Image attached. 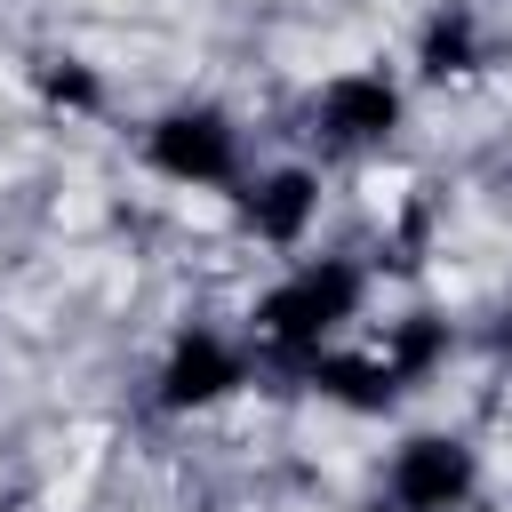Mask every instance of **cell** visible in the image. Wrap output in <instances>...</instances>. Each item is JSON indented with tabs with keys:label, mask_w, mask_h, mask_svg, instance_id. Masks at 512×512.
<instances>
[{
	"label": "cell",
	"mask_w": 512,
	"mask_h": 512,
	"mask_svg": "<svg viewBox=\"0 0 512 512\" xmlns=\"http://www.w3.org/2000/svg\"><path fill=\"white\" fill-rule=\"evenodd\" d=\"M368 304H376V264L368 256H352V248H304V256H288L248 296L240 328H248L264 376L304 384L312 360H328L336 344H352L368 328Z\"/></svg>",
	"instance_id": "obj_1"
},
{
	"label": "cell",
	"mask_w": 512,
	"mask_h": 512,
	"mask_svg": "<svg viewBox=\"0 0 512 512\" xmlns=\"http://www.w3.org/2000/svg\"><path fill=\"white\" fill-rule=\"evenodd\" d=\"M456 344L464 336H456V320L440 304H408V312L360 328L352 344H336L328 360H312L304 392L328 400V408H344V416H400L416 392H432L448 376Z\"/></svg>",
	"instance_id": "obj_2"
},
{
	"label": "cell",
	"mask_w": 512,
	"mask_h": 512,
	"mask_svg": "<svg viewBox=\"0 0 512 512\" xmlns=\"http://www.w3.org/2000/svg\"><path fill=\"white\" fill-rule=\"evenodd\" d=\"M408 120H416V80L400 64H384V56L320 72L304 88V112H296V128H304L320 168L328 160H384L408 136Z\"/></svg>",
	"instance_id": "obj_3"
},
{
	"label": "cell",
	"mask_w": 512,
	"mask_h": 512,
	"mask_svg": "<svg viewBox=\"0 0 512 512\" xmlns=\"http://www.w3.org/2000/svg\"><path fill=\"white\" fill-rule=\"evenodd\" d=\"M136 168L168 192H200V200H232V184L256 168L248 152V120L216 96H168L160 112H144L136 128Z\"/></svg>",
	"instance_id": "obj_4"
},
{
	"label": "cell",
	"mask_w": 512,
	"mask_h": 512,
	"mask_svg": "<svg viewBox=\"0 0 512 512\" xmlns=\"http://www.w3.org/2000/svg\"><path fill=\"white\" fill-rule=\"evenodd\" d=\"M248 384H264V360L248 344V328H224V320H176L144 368V400L152 416L168 424H192V416H216L232 408Z\"/></svg>",
	"instance_id": "obj_5"
},
{
	"label": "cell",
	"mask_w": 512,
	"mask_h": 512,
	"mask_svg": "<svg viewBox=\"0 0 512 512\" xmlns=\"http://www.w3.org/2000/svg\"><path fill=\"white\" fill-rule=\"evenodd\" d=\"M488 456L456 424H408L376 464V512H480Z\"/></svg>",
	"instance_id": "obj_6"
},
{
	"label": "cell",
	"mask_w": 512,
	"mask_h": 512,
	"mask_svg": "<svg viewBox=\"0 0 512 512\" xmlns=\"http://www.w3.org/2000/svg\"><path fill=\"white\" fill-rule=\"evenodd\" d=\"M224 216H232V232H240L248 248H264V256L288 264V256H304V248H320L328 168H320L312 152H296V160H256V168L232 184Z\"/></svg>",
	"instance_id": "obj_7"
},
{
	"label": "cell",
	"mask_w": 512,
	"mask_h": 512,
	"mask_svg": "<svg viewBox=\"0 0 512 512\" xmlns=\"http://www.w3.org/2000/svg\"><path fill=\"white\" fill-rule=\"evenodd\" d=\"M416 88H480L496 72V24L472 8V0H432L408 32V64H400Z\"/></svg>",
	"instance_id": "obj_8"
},
{
	"label": "cell",
	"mask_w": 512,
	"mask_h": 512,
	"mask_svg": "<svg viewBox=\"0 0 512 512\" xmlns=\"http://www.w3.org/2000/svg\"><path fill=\"white\" fill-rule=\"evenodd\" d=\"M24 88H32V104H40L48 120H64V128L112 112V80H104V64L80 56V48H40V56L24 64Z\"/></svg>",
	"instance_id": "obj_9"
},
{
	"label": "cell",
	"mask_w": 512,
	"mask_h": 512,
	"mask_svg": "<svg viewBox=\"0 0 512 512\" xmlns=\"http://www.w3.org/2000/svg\"><path fill=\"white\" fill-rule=\"evenodd\" d=\"M496 360L512 368V304H504V320H496Z\"/></svg>",
	"instance_id": "obj_10"
},
{
	"label": "cell",
	"mask_w": 512,
	"mask_h": 512,
	"mask_svg": "<svg viewBox=\"0 0 512 512\" xmlns=\"http://www.w3.org/2000/svg\"><path fill=\"white\" fill-rule=\"evenodd\" d=\"M0 512H24V504H0Z\"/></svg>",
	"instance_id": "obj_11"
}]
</instances>
